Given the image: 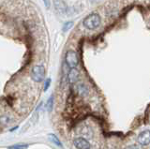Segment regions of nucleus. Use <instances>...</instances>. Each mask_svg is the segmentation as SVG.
I'll list each match as a JSON object with an SVG mask.
<instances>
[{
  "instance_id": "nucleus-15",
  "label": "nucleus",
  "mask_w": 150,
  "mask_h": 149,
  "mask_svg": "<svg viewBox=\"0 0 150 149\" xmlns=\"http://www.w3.org/2000/svg\"><path fill=\"white\" fill-rule=\"evenodd\" d=\"M46 8H50V0H43Z\"/></svg>"
},
{
  "instance_id": "nucleus-7",
  "label": "nucleus",
  "mask_w": 150,
  "mask_h": 149,
  "mask_svg": "<svg viewBox=\"0 0 150 149\" xmlns=\"http://www.w3.org/2000/svg\"><path fill=\"white\" fill-rule=\"evenodd\" d=\"M54 8L57 10V11L61 13H65L68 11V6L63 0H54Z\"/></svg>"
},
{
  "instance_id": "nucleus-10",
  "label": "nucleus",
  "mask_w": 150,
  "mask_h": 149,
  "mask_svg": "<svg viewBox=\"0 0 150 149\" xmlns=\"http://www.w3.org/2000/svg\"><path fill=\"white\" fill-rule=\"evenodd\" d=\"M53 106H54V97L52 96L49 97V100H47V103H46V108L49 112H51L53 110Z\"/></svg>"
},
{
  "instance_id": "nucleus-1",
  "label": "nucleus",
  "mask_w": 150,
  "mask_h": 149,
  "mask_svg": "<svg viewBox=\"0 0 150 149\" xmlns=\"http://www.w3.org/2000/svg\"><path fill=\"white\" fill-rule=\"evenodd\" d=\"M100 23H101L100 16L97 14V13H92V14L84 18L83 24L84 27L87 28L88 30H95L96 28H98V27L100 26Z\"/></svg>"
},
{
  "instance_id": "nucleus-13",
  "label": "nucleus",
  "mask_w": 150,
  "mask_h": 149,
  "mask_svg": "<svg viewBox=\"0 0 150 149\" xmlns=\"http://www.w3.org/2000/svg\"><path fill=\"white\" fill-rule=\"evenodd\" d=\"M11 118L8 117V116H1L0 117V122H1L3 125H7V124H8L9 122H11Z\"/></svg>"
},
{
  "instance_id": "nucleus-14",
  "label": "nucleus",
  "mask_w": 150,
  "mask_h": 149,
  "mask_svg": "<svg viewBox=\"0 0 150 149\" xmlns=\"http://www.w3.org/2000/svg\"><path fill=\"white\" fill-rule=\"evenodd\" d=\"M50 85H51V79L48 78L47 80L45 81V83H44V91H47L48 90V88L50 87Z\"/></svg>"
},
{
  "instance_id": "nucleus-4",
  "label": "nucleus",
  "mask_w": 150,
  "mask_h": 149,
  "mask_svg": "<svg viewBox=\"0 0 150 149\" xmlns=\"http://www.w3.org/2000/svg\"><path fill=\"white\" fill-rule=\"evenodd\" d=\"M137 141L141 145H148L150 143V130H144L141 132L137 137Z\"/></svg>"
},
{
  "instance_id": "nucleus-11",
  "label": "nucleus",
  "mask_w": 150,
  "mask_h": 149,
  "mask_svg": "<svg viewBox=\"0 0 150 149\" xmlns=\"http://www.w3.org/2000/svg\"><path fill=\"white\" fill-rule=\"evenodd\" d=\"M28 147V144H22V143H18V144H14V145L8 146V149H26Z\"/></svg>"
},
{
  "instance_id": "nucleus-8",
  "label": "nucleus",
  "mask_w": 150,
  "mask_h": 149,
  "mask_svg": "<svg viewBox=\"0 0 150 149\" xmlns=\"http://www.w3.org/2000/svg\"><path fill=\"white\" fill-rule=\"evenodd\" d=\"M77 91L79 93V95L84 96V95H87L88 88L86 85H84V83H78L77 85Z\"/></svg>"
},
{
  "instance_id": "nucleus-6",
  "label": "nucleus",
  "mask_w": 150,
  "mask_h": 149,
  "mask_svg": "<svg viewBox=\"0 0 150 149\" xmlns=\"http://www.w3.org/2000/svg\"><path fill=\"white\" fill-rule=\"evenodd\" d=\"M80 79V72L76 68H70V71L69 72V82L70 83H77L78 80Z\"/></svg>"
},
{
  "instance_id": "nucleus-5",
  "label": "nucleus",
  "mask_w": 150,
  "mask_h": 149,
  "mask_svg": "<svg viewBox=\"0 0 150 149\" xmlns=\"http://www.w3.org/2000/svg\"><path fill=\"white\" fill-rule=\"evenodd\" d=\"M74 146L77 149H89L90 148V143H89L86 139L84 138H76L73 141Z\"/></svg>"
},
{
  "instance_id": "nucleus-3",
  "label": "nucleus",
  "mask_w": 150,
  "mask_h": 149,
  "mask_svg": "<svg viewBox=\"0 0 150 149\" xmlns=\"http://www.w3.org/2000/svg\"><path fill=\"white\" fill-rule=\"evenodd\" d=\"M66 63H67L68 66L72 68H76L77 65L79 63V60H78V55H77V53L74 52L72 50H69L67 52L66 54Z\"/></svg>"
},
{
  "instance_id": "nucleus-16",
  "label": "nucleus",
  "mask_w": 150,
  "mask_h": 149,
  "mask_svg": "<svg viewBox=\"0 0 150 149\" xmlns=\"http://www.w3.org/2000/svg\"><path fill=\"white\" fill-rule=\"evenodd\" d=\"M125 149H139L136 145H129V146H127Z\"/></svg>"
},
{
  "instance_id": "nucleus-12",
  "label": "nucleus",
  "mask_w": 150,
  "mask_h": 149,
  "mask_svg": "<svg viewBox=\"0 0 150 149\" xmlns=\"http://www.w3.org/2000/svg\"><path fill=\"white\" fill-rule=\"evenodd\" d=\"M72 26H73V22H68V23H66V24L63 25L62 30L64 32H67L68 30H69L70 28H71Z\"/></svg>"
},
{
  "instance_id": "nucleus-9",
  "label": "nucleus",
  "mask_w": 150,
  "mask_h": 149,
  "mask_svg": "<svg viewBox=\"0 0 150 149\" xmlns=\"http://www.w3.org/2000/svg\"><path fill=\"white\" fill-rule=\"evenodd\" d=\"M48 137H49V139H50V141H51L52 143H54L55 144V145L62 147V143H61L60 140H59L57 137H56L54 134H49V135H48Z\"/></svg>"
},
{
  "instance_id": "nucleus-2",
  "label": "nucleus",
  "mask_w": 150,
  "mask_h": 149,
  "mask_svg": "<svg viewBox=\"0 0 150 149\" xmlns=\"http://www.w3.org/2000/svg\"><path fill=\"white\" fill-rule=\"evenodd\" d=\"M45 77V68L41 65H38L32 68L31 71V78L32 80L36 83H40L44 80Z\"/></svg>"
}]
</instances>
